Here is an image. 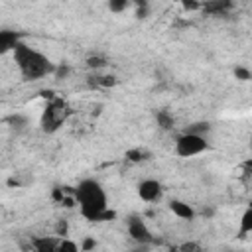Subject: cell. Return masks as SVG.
Wrapping results in <instances>:
<instances>
[{
    "instance_id": "cell-1",
    "label": "cell",
    "mask_w": 252,
    "mask_h": 252,
    "mask_svg": "<svg viewBox=\"0 0 252 252\" xmlns=\"http://www.w3.org/2000/svg\"><path fill=\"white\" fill-rule=\"evenodd\" d=\"M75 203L79 205V211L87 220L98 222L114 217V213L108 211L106 191L96 179H83L75 187Z\"/></svg>"
},
{
    "instance_id": "cell-2",
    "label": "cell",
    "mask_w": 252,
    "mask_h": 252,
    "mask_svg": "<svg viewBox=\"0 0 252 252\" xmlns=\"http://www.w3.org/2000/svg\"><path fill=\"white\" fill-rule=\"evenodd\" d=\"M12 55H14V61L26 81H37L47 75H53V71H55V63L47 55L37 51L35 47L28 45L24 39L16 45Z\"/></svg>"
},
{
    "instance_id": "cell-3",
    "label": "cell",
    "mask_w": 252,
    "mask_h": 252,
    "mask_svg": "<svg viewBox=\"0 0 252 252\" xmlns=\"http://www.w3.org/2000/svg\"><path fill=\"white\" fill-rule=\"evenodd\" d=\"M69 114H71V108L65 100L51 98L41 112V128L45 132H55L63 126V122L69 118Z\"/></svg>"
},
{
    "instance_id": "cell-4",
    "label": "cell",
    "mask_w": 252,
    "mask_h": 252,
    "mask_svg": "<svg viewBox=\"0 0 252 252\" xmlns=\"http://www.w3.org/2000/svg\"><path fill=\"white\" fill-rule=\"evenodd\" d=\"M209 150V138L183 132L175 138V154L179 158H195Z\"/></svg>"
},
{
    "instance_id": "cell-5",
    "label": "cell",
    "mask_w": 252,
    "mask_h": 252,
    "mask_svg": "<svg viewBox=\"0 0 252 252\" xmlns=\"http://www.w3.org/2000/svg\"><path fill=\"white\" fill-rule=\"evenodd\" d=\"M128 234L138 244H150L154 240L152 230L148 228V224L144 222L142 217H130L128 219Z\"/></svg>"
},
{
    "instance_id": "cell-6",
    "label": "cell",
    "mask_w": 252,
    "mask_h": 252,
    "mask_svg": "<svg viewBox=\"0 0 252 252\" xmlns=\"http://www.w3.org/2000/svg\"><path fill=\"white\" fill-rule=\"evenodd\" d=\"M163 195V189H161V183L158 179H144L138 183V197L146 203H156L159 201Z\"/></svg>"
},
{
    "instance_id": "cell-7",
    "label": "cell",
    "mask_w": 252,
    "mask_h": 252,
    "mask_svg": "<svg viewBox=\"0 0 252 252\" xmlns=\"http://www.w3.org/2000/svg\"><path fill=\"white\" fill-rule=\"evenodd\" d=\"M22 41V35L16 30H0V55L12 53Z\"/></svg>"
},
{
    "instance_id": "cell-8",
    "label": "cell",
    "mask_w": 252,
    "mask_h": 252,
    "mask_svg": "<svg viewBox=\"0 0 252 252\" xmlns=\"http://www.w3.org/2000/svg\"><path fill=\"white\" fill-rule=\"evenodd\" d=\"M169 209H171V213H173L177 219H181V220H193V219H195V209H193L189 203H185V201L173 199V201L169 203Z\"/></svg>"
},
{
    "instance_id": "cell-9",
    "label": "cell",
    "mask_w": 252,
    "mask_h": 252,
    "mask_svg": "<svg viewBox=\"0 0 252 252\" xmlns=\"http://www.w3.org/2000/svg\"><path fill=\"white\" fill-rule=\"evenodd\" d=\"M32 250L33 252H57V240L55 238H49V236L35 238Z\"/></svg>"
},
{
    "instance_id": "cell-10",
    "label": "cell",
    "mask_w": 252,
    "mask_h": 252,
    "mask_svg": "<svg viewBox=\"0 0 252 252\" xmlns=\"http://www.w3.org/2000/svg\"><path fill=\"white\" fill-rule=\"evenodd\" d=\"M252 232V207H246L242 217H240V234H250Z\"/></svg>"
},
{
    "instance_id": "cell-11",
    "label": "cell",
    "mask_w": 252,
    "mask_h": 252,
    "mask_svg": "<svg viewBox=\"0 0 252 252\" xmlns=\"http://www.w3.org/2000/svg\"><path fill=\"white\" fill-rule=\"evenodd\" d=\"M114 83H116V79L112 75H94L89 81L91 87H112Z\"/></svg>"
},
{
    "instance_id": "cell-12",
    "label": "cell",
    "mask_w": 252,
    "mask_h": 252,
    "mask_svg": "<svg viewBox=\"0 0 252 252\" xmlns=\"http://www.w3.org/2000/svg\"><path fill=\"white\" fill-rule=\"evenodd\" d=\"M185 132L197 134V136H205V138H207V134L211 132V124H209V122H193L191 126L185 128Z\"/></svg>"
},
{
    "instance_id": "cell-13",
    "label": "cell",
    "mask_w": 252,
    "mask_h": 252,
    "mask_svg": "<svg viewBox=\"0 0 252 252\" xmlns=\"http://www.w3.org/2000/svg\"><path fill=\"white\" fill-rule=\"evenodd\" d=\"M57 252H81V246L71 238L57 240Z\"/></svg>"
},
{
    "instance_id": "cell-14",
    "label": "cell",
    "mask_w": 252,
    "mask_h": 252,
    "mask_svg": "<svg viewBox=\"0 0 252 252\" xmlns=\"http://www.w3.org/2000/svg\"><path fill=\"white\" fill-rule=\"evenodd\" d=\"M106 57H102V55H91L89 59H87V67L89 69H102V67H106Z\"/></svg>"
},
{
    "instance_id": "cell-15",
    "label": "cell",
    "mask_w": 252,
    "mask_h": 252,
    "mask_svg": "<svg viewBox=\"0 0 252 252\" xmlns=\"http://www.w3.org/2000/svg\"><path fill=\"white\" fill-rule=\"evenodd\" d=\"M128 8H130V2L128 0H110L108 2V10L114 12V14H120V12L128 10Z\"/></svg>"
},
{
    "instance_id": "cell-16",
    "label": "cell",
    "mask_w": 252,
    "mask_h": 252,
    "mask_svg": "<svg viewBox=\"0 0 252 252\" xmlns=\"http://www.w3.org/2000/svg\"><path fill=\"white\" fill-rule=\"evenodd\" d=\"M158 124H159L163 130H167V128L173 126V118H171L167 112H158Z\"/></svg>"
},
{
    "instance_id": "cell-17",
    "label": "cell",
    "mask_w": 252,
    "mask_h": 252,
    "mask_svg": "<svg viewBox=\"0 0 252 252\" xmlns=\"http://www.w3.org/2000/svg\"><path fill=\"white\" fill-rule=\"evenodd\" d=\"M234 75H236V79H240V81H248V79L252 77L250 69H246V67H236V69H234Z\"/></svg>"
},
{
    "instance_id": "cell-18",
    "label": "cell",
    "mask_w": 252,
    "mask_h": 252,
    "mask_svg": "<svg viewBox=\"0 0 252 252\" xmlns=\"http://www.w3.org/2000/svg\"><path fill=\"white\" fill-rule=\"evenodd\" d=\"M201 8H203L201 2H193V0H185L183 2V10H187V12H195V10H201Z\"/></svg>"
},
{
    "instance_id": "cell-19",
    "label": "cell",
    "mask_w": 252,
    "mask_h": 252,
    "mask_svg": "<svg viewBox=\"0 0 252 252\" xmlns=\"http://www.w3.org/2000/svg\"><path fill=\"white\" fill-rule=\"evenodd\" d=\"M94 246H96L94 238H85V240H83V244H81V252H89V250H93Z\"/></svg>"
},
{
    "instance_id": "cell-20",
    "label": "cell",
    "mask_w": 252,
    "mask_h": 252,
    "mask_svg": "<svg viewBox=\"0 0 252 252\" xmlns=\"http://www.w3.org/2000/svg\"><path fill=\"white\" fill-rule=\"evenodd\" d=\"M179 252H197V244L195 242H185L183 246H179Z\"/></svg>"
},
{
    "instance_id": "cell-21",
    "label": "cell",
    "mask_w": 252,
    "mask_h": 252,
    "mask_svg": "<svg viewBox=\"0 0 252 252\" xmlns=\"http://www.w3.org/2000/svg\"><path fill=\"white\" fill-rule=\"evenodd\" d=\"M142 156H144V154H142L140 150H138V152H128V158H130L132 161H140V159H142Z\"/></svg>"
},
{
    "instance_id": "cell-22",
    "label": "cell",
    "mask_w": 252,
    "mask_h": 252,
    "mask_svg": "<svg viewBox=\"0 0 252 252\" xmlns=\"http://www.w3.org/2000/svg\"><path fill=\"white\" fill-rule=\"evenodd\" d=\"M169 252H179V248H175V250H169Z\"/></svg>"
}]
</instances>
